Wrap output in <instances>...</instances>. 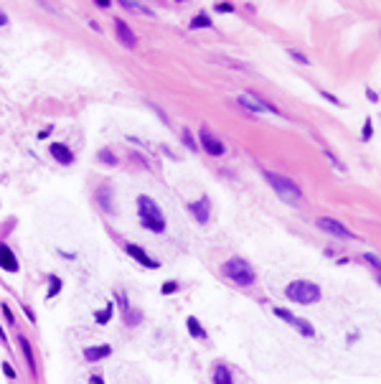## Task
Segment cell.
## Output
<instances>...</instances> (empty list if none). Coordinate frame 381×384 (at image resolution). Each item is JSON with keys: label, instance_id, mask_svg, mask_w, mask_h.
Here are the masks:
<instances>
[{"label": "cell", "instance_id": "1", "mask_svg": "<svg viewBox=\"0 0 381 384\" xmlns=\"http://www.w3.org/2000/svg\"><path fill=\"white\" fill-rule=\"evenodd\" d=\"M137 216H140V224L145 229H150V232H155V234L165 232V216H163L160 206L145 194L137 196Z\"/></svg>", "mask_w": 381, "mask_h": 384}, {"label": "cell", "instance_id": "2", "mask_svg": "<svg viewBox=\"0 0 381 384\" xmlns=\"http://www.w3.org/2000/svg\"><path fill=\"white\" fill-rule=\"evenodd\" d=\"M262 176L270 181V186L275 188V194L285 201V204H300V199H302V194H300V188H297V183L295 181H290L287 176H280V173H275V171H267V168H262Z\"/></svg>", "mask_w": 381, "mask_h": 384}, {"label": "cell", "instance_id": "3", "mask_svg": "<svg viewBox=\"0 0 381 384\" xmlns=\"http://www.w3.org/2000/svg\"><path fill=\"white\" fill-rule=\"evenodd\" d=\"M221 273H224L229 280H232V283H237L239 288L254 285V270H252V265H249L247 260H242V257L226 260V262L221 265Z\"/></svg>", "mask_w": 381, "mask_h": 384}, {"label": "cell", "instance_id": "4", "mask_svg": "<svg viewBox=\"0 0 381 384\" xmlns=\"http://www.w3.org/2000/svg\"><path fill=\"white\" fill-rule=\"evenodd\" d=\"M285 295L292 303H300V305H313V303H318L323 298L320 288L315 283H310V280H295V283H290L285 288Z\"/></svg>", "mask_w": 381, "mask_h": 384}, {"label": "cell", "instance_id": "5", "mask_svg": "<svg viewBox=\"0 0 381 384\" xmlns=\"http://www.w3.org/2000/svg\"><path fill=\"white\" fill-rule=\"evenodd\" d=\"M272 313H275L277 318H282L285 323L295 326V328L300 331V336H305V338H313V336H315V328H313V323H308L305 318H297V316H292V313H290V311H285V308H272Z\"/></svg>", "mask_w": 381, "mask_h": 384}, {"label": "cell", "instance_id": "6", "mask_svg": "<svg viewBox=\"0 0 381 384\" xmlns=\"http://www.w3.org/2000/svg\"><path fill=\"white\" fill-rule=\"evenodd\" d=\"M199 140H201V148L209 153V156H224V153H226V145L209 130V127H201V133H199Z\"/></svg>", "mask_w": 381, "mask_h": 384}, {"label": "cell", "instance_id": "7", "mask_svg": "<svg viewBox=\"0 0 381 384\" xmlns=\"http://www.w3.org/2000/svg\"><path fill=\"white\" fill-rule=\"evenodd\" d=\"M318 229H323V232H328V234H333L338 239H353L351 229H346L338 219H330V216H320L318 219Z\"/></svg>", "mask_w": 381, "mask_h": 384}, {"label": "cell", "instance_id": "8", "mask_svg": "<svg viewBox=\"0 0 381 384\" xmlns=\"http://www.w3.org/2000/svg\"><path fill=\"white\" fill-rule=\"evenodd\" d=\"M114 33H117V41H120L122 46H127V49H135V46H137V36L132 33V28H130L122 18L114 21Z\"/></svg>", "mask_w": 381, "mask_h": 384}, {"label": "cell", "instance_id": "9", "mask_svg": "<svg viewBox=\"0 0 381 384\" xmlns=\"http://www.w3.org/2000/svg\"><path fill=\"white\" fill-rule=\"evenodd\" d=\"M125 252L132 257V260H137L142 267H150V270H158V267H160V262L158 260H152L142 247H137V244H125Z\"/></svg>", "mask_w": 381, "mask_h": 384}, {"label": "cell", "instance_id": "10", "mask_svg": "<svg viewBox=\"0 0 381 384\" xmlns=\"http://www.w3.org/2000/svg\"><path fill=\"white\" fill-rule=\"evenodd\" d=\"M18 257L16 252L6 244V242H0V270H6V273H18Z\"/></svg>", "mask_w": 381, "mask_h": 384}, {"label": "cell", "instance_id": "11", "mask_svg": "<svg viewBox=\"0 0 381 384\" xmlns=\"http://www.w3.org/2000/svg\"><path fill=\"white\" fill-rule=\"evenodd\" d=\"M49 153H51V158H54L59 166H71V163H74V153H71L64 143H54V145L49 148Z\"/></svg>", "mask_w": 381, "mask_h": 384}, {"label": "cell", "instance_id": "12", "mask_svg": "<svg viewBox=\"0 0 381 384\" xmlns=\"http://www.w3.org/2000/svg\"><path fill=\"white\" fill-rule=\"evenodd\" d=\"M209 196H201L199 201H194V204H188L185 209L190 211V214H194V219L199 221V224H206L209 221Z\"/></svg>", "mask_w": 381, "mask_h": 384}, {"label": "cell", "instance_id": "13", "mask_svg": "<svg viewBox=\"0 0 381 384\" xmlns=\"http://www.w3.org/2000/svg\"><path fill=\"white\" fill-rule=\"evenodd\" d=\"M112 354V346H107V343H102V346H89L87 351H84V359L89 361V364H94V361H102V359H107Z\"/></svg>", "mask_w": 381, "mask_h": 384}, {"label": "cell", "instance_id": "14", "mask_svg": "<svg viewBox=\"0 0 381 384\" xmlns=\"http://www.w3.org/2000/svg\"><path fill=\"white\" fill-rule=\"evenodd\" d=\"M18 346H21V351H23V359L28 361V369L36 374V359H33V351H31V343H28V338L26 336H18Z\"/></svg>", "mask_w": 381, "mask_h": 384}, {"label": "cell", "instance_id": "15", "mask_svg": "<svg viewBox=\"0 0 381 384\" xmlns=\"http://www.w3.org/2000/svg\"><path fill=\"white\" fill-rule=\"evenodd\" d=\"M185 326H188V333L194 336V338H199V341H204V338H206V331H204V326L199 323V318H196V316H188Z\"/></svg>", "mask_w": 381, "mask_h": 384}, {"label": "cell", "instance_id": "16", "mask_svg": "<svg viewBox=\"0 0 381 384\" xmlns=\"http://www.w3.org/2000/svg\"><path fill=\"white\" fill-rule=\"evenodd\" d=\"M214 384H232V371H229L224 364H219L214 369Z\"/></svg>", "mask_w": 381, "mask_h": 384}, {"label": "cell", "instance_id": "17", "mask_svg": "<svg viewBox=\"0 0 381 384\" xmlns=\"http://www.w3.org/2000/svg\"><path fill=\"white\" fill-rule=\"evenodd\" d=\"M112 311H114V305H112V303H107V308H102V311H97V313H94V321H97L99 326L109 323V321H112Z\"/></svg>", "mask_w": 381, "mask_h": 384}, {"label": "cell", "instance_id": "18", "mask_svg": "<svg viewBox=\"0 0 381 384\" xmlns=\"http://www.w3.org/2000/svg\"><path fill=\"white\" fill-rule=\"evenodd\" d=\"M209 26H214V23H211V18H209L206 13H199V16L190 18V28H194V31H199V28H209Z\"/></svg>", "mask_w": 381, "mask_h": 384}, {"label": "cell", "instance_id": "19", "mask_svg": "<svg viewBox=\"0 0 381 384\" xmlns=\"http://www.w3.org/2000/svg\"><path fill=\"white\" fill-rule=\"evenodd\" d=\"M61 293V280L56 275H49V298H56Z\"/></svg>", "mask_w": 381, "mask_h": 384}, {"label": "cell", "instance_id": "20", "mask_svg": "<svg viewBox=\"0 0 381 384\" xmlns=\"http://www.w3.org/2000/svg\"><path fill=\"white\" fill-rule=\"evenodd\" d=\"M99 161L102 163H109V166H117V158H114L109 150H99Z\"/></svg>", "mask_w": 381, "mask_h": 384}, {"label": "cell", "instance_id": "21", "mask_svg": "<svg viewBox=\"0 0 381 384\" xmlns=\"http://www.w3.org/2000/svg\"><path fill=\"white\" fill-rule=\"evenodd\" d=\"M183 143L188 145V150H199V145H196L194 135H190V130H183Z\"/></svg>", "mask_w": 381, "mask_h": 384}, {"label": "cell", "instance_id": "22", "mask_svg": "<svg viewBox=\"0 0 381 384\" xmlns=\"http://www.w3.org/2000/svg\"><path fill=\"white\" fill-rule=\"evenodd\" d=\"M323 153H325V158H328V161H330V163H333V166H335L338 171H346V166H343V163H340V161H338V158L333 156V153H330V150H323Z\"/></svg>", "mask_w": 381, "mask_h": 384}, {"label": "cell", "instance_id": "23", "mask_svg": "<svg viewBox=\"0 0 381 384\" xmlns=\"http://www.w3.org/2000/svg\"><path fill=\"white\" fill-rule=\"evenodd\" d=\"M160 290H163V295H173V293L178 290V283H175V280H170V283H163V288H160Z\"/></svg>", "mask_w": 381, "mask_h": 384}, {"label": "cell", "instance_id": "24", "mask_svg": "<svg viewBox=\"0 0 381 384\" xmlns=\"http://www.w3.org/2000/svg\"><path fill=\"white\" fill-rule=\"evenodd\" d=\"M363 260H366V262H368V265L373 267V270L378 273V257H376V254H371V252H366V254H363Z\"/></svg>", "mask_w": 381, "mask_h": 384}, {"label": "cell", "instance_id": "25", "mask_svg": "<svg viewBox=\"0 0 381 384\" xmlns=\"http://www.w3.org/2000/svg\"><path fill=\"white\" fill-rule=\"evenodd\" d=\"M371 135H373V122H371V120H366V122H363V135H361V138H363V140H368Z\"/></svg>", "mask_w": 381, "mask_h": 384}, {"label": "cell", "instance_id": "26", "mask_svg": "<svg viewBox=\"0 0 381 384\" xmlns=\"http://www.w3.org/2000/svg\"><path fill=\"white\" fill-rule=\"evenodd\" d=\"M216 13H234L232 3H216Z\"/></svg>", "mask_w": 381, "mask_h": 384}, {"label": "cell", "instance_id": "27", "mask_svg": "<svg viewBox=\"0 0 381 384\" xmlns=\"http://www.w3.org/2000/svg\"><path fill=\"white\" fill-rule=\"evenodd\" d=\"M320 97H325V99H328V102H333V104H335V107H338V104H340V99H338V97H335V94H330V92H325V89H320Z\"/></svg>", "mask_w": 381, "mask_h": 384}, {"label": "cell", "instance_id": "28", "mask_svg": "<svg viewBox=\"0 0 381 384\" xmlns=\"http://www.w3.org/2000/svg\"><path fill=\"white\" fill-rule=\"evenodd\" d=\"M290 56H292V59H297V61H300V64H305V66L310 64V61H308V56H302V54H297V51H290Z\"/></svg>", "mask_w": 381, "mask_h": 384}, {"label": "cell", "instance_id": "29", "mask_svg": "<svg viewBox=\"0 0 381 384\" xmlns=\"http://www.w3.org/2000/svg\"><path fill=\"white\" fill-rule=\"evenodd\" d=\"M3 371H6V376L16 379V371H13V366H11V364H6V361H3Z\"/></svg>", "mask_w": 381, "mask_h": 384}, {"label": "cell", "instance_id": "30", "mask_svg": "<svg viewBox=\"0 0 381 384\" xmlns=\"http://www.w3.org/2000/svg\"><path fill=\"white\" fill-rule=\"evenodd\" d=\"M3 316H6V321H8V323H13V313H11L8 305H3Z\"/></svg>", "mask_w": 381, "mask_h": 384}, {"label": "cell", "instance_id": "31", "mask_svg": "<svg viewBox=\"0 0 381 384\" xmlns=\"http://www.w3.org/2000/svg\"><path fill=\"white\" fill-rule=\"evenodd\" d=\"M366 97H368V99H371V102H378V94H376V92H373V89H371V87H368V89H366Z\"/></svg>", "mask_w": 381, "mask_h": 384}, {"label": "cell", "instance_id": "32", "mask_svg": "<svg viewBox=\"0 0 381 384\" xmlns=\"http://www.w3.org/2000/svg\"><path fill=\"white\" fill-rule=\"evenodd\" d=\"M3 26H8V16H6V11H0V28Z\"/></svg>", "mask_w": 381, "mask_h": 384}, {"label": "cell", "instance_id": "33", "mask_svg": "<svg viewBox=\"0 0 381 384\" xmlns=\"http://www.w3.org/2000/svg\"><path fill=\"white\" fill-rule=\"evenodd\" d=\"M94 6H97V8H109V0H97Z\"/></svg>", "mask_w": 381, "mask_h": 384}, {"label": "cell", "instance_id": "34", "mask_svg": "<svg viewBox=\"0 0 381 384\" xmlns=\"http://www.w3.org/2000/svg\"><path fill=\"white\" fill-rule=\"evenodd\" d=\"M49 135H51V127H46V130L38 133V138H41V140H44V138H49Z\"/></svg>", "mask_w": 381, "mask_h": 384}, {"label": "cell", "instance_id": "35", "mask_svg": "<svg viewBox=\"0 0 381 384\" xmlns=\"http://www.w3.org/2000/svg\"><path fill=\"white\" fill-rule=\"evenodd\" d=\"M89 381H92V384H104V381H102V379H99V376H92V379H89Z\"/></svg>", "mask_w": 381, "mask_h": 384}, {"label": "cell", "instance_id": "36", "mask_svg": "<svg viewBox=\"0 0 381 384\" xmlns=\"http://www.w3.org/2000/svg\"><path fill=\"white\" fill-rule=\"evenodd\" d=\"M0 341H6V331H3V326H0Z\"/></svg>", "mask_w": 381, "mask_h": 384}]
</instances>
